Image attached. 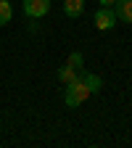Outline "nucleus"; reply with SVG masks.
<instances>
[{"mask_svg": "<svg viewBox=\"0 0 132 148\" xmlns=\"http://www.w3.org/2000/svg\"><path fill=\"white\" fill-rule=\"evenodd\" d=\"M66 64H69L71 69H77V71H82V64H85V58H82V53H79V50H74V53H69V58H66Z\"/></svg>", "mask_w": 132, "mask_h": 148, "instance_id": "nucleus-9", "label": "nucleus"}, {"mask_svg": "<svg viewBox=\"0 0 132 148\" xmlns=\"http://www.w3.org/2000/svg\"><path fill=\"white\" fill-rule=\"evenodd\" d=\"M21 8L29 18H42L50 11V0H21Z\"/></svg>", "mask_w": 132, "mask_h": 148, "instance_id": "nucleus-3", "label": "nucleus"}, {"mask_svg": "<svg viewBox=\"0 0 132 148\" xmlns=\"http://www.w3.org/2000/svg\"><path fill=\"white\" fill-rule=\"evenodd\" d=\"M82 11H85V0H64V13L66 16L74 18V16H79Z\"/></svg>", "mask_w": 132, "mask_h": 148, "instance_id": "nucleus-5", "label": "nucleus"}, {"mask_svg": "<svg viewBox=\"0 0 132 148\" xmlns=\"http://www.w3.org/2000/svg\"><path fill=\"white\" fill-rule=\"evenodd\" d=\"M111 8H114L116 18H122L124 24H132V0H116Z\"/></svg>", "mask_w": 132, "mask_h": 148, "instance_id": "nucleus-4", "label": "nucleus"}, {"mask_svg": "<svg viewBox=\"0 0 132 148\" xmlns=\"http://www.w3.org/2000/svg\"><path fill=\"white\" fill-rule=\"evenodd\" d=\"M92 21H95V29H101V32H108L111 27H114L119 18H116V13H114V8H98L95 11V16H92Z\"/></svg>", "mask_w": 132, "mask_h": 148, "instance_id": "nucleus-2", "label": "nucleus"}, {"mask_svg": "<svg viewBox=\"0 0 132 148\" xmlns=\"http://www.w3.org/2000/svg\"><path fill=\"white\" fill-rule=\"evenodd\" d=\"M92 95L90 92V87L85 85V79H74V82H69L66 85V92H64V101H66V106H71V108H77L79 103H85L87 98Z\"/></svg>", "mask_w": 132, "mask_h": 148, "instance_id": "nucleus-1", "label": "nucleus"}, {"mask_svg": "<svg viewBox=\"0 0 132 148\" xmlns=\"http://www.w3.org/2000/svg\"><path fill=\"white\" fill-rule=\"evenodd\" d=\"M11 16H13V8L8 0H0V27H5L11 21Z\"/></svg>", "mask_w": 132, "mask_h": 148, "instance_id": "nucleus-8", "label": "nucleus"}, {"mask_svg": "<svg viewBox=\"0 0 132 148\" xmlns=\"http://www.w3.org/2000/svg\"><path fill=\"white\" fill-rule=\"evenodd\" d=\"M85 85L90 87V92H101V87H103V79L98 77V74H85Z\"/></svg>", "mask_w": 132, "mask_h": 148, "instance_id": "nucleus-7", "label": "nucleus"}, {"mask_svg": "<svg viewBox=\"0 0 132 148\" xmlns=\"http://www.w3.org/2000/svg\"><path fill=\"white\" fill-rule=\"evenodd\" d=\"M98 3H101L103 8H111V5H114V3H116V0H98Z\"/></svg>", "mask_w": 132, "mask_h": 148, "instance_id": "nucleus-10", "label": "nucleus"}, {"mask_svg": "<svg viewBox=\"0 0 132 148\" xmlns=\"http://www.w3.org/2000/svg\"><path fill=\"white\" fill-rule=\"evenodd\" d=\"M74 79H77V69H71L69 64L58 69V82H64V85H69V82H74Z\"/></svg>", "mask_w": 132, "mask_h": 148, "instance_id": "nucleus-6", "label": "nucleus"}]
</instances>
